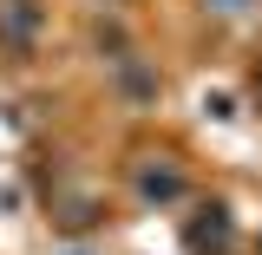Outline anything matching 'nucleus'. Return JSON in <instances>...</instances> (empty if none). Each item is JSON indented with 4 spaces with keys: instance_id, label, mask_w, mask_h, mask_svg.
<instances>
[{
    "instance_id": "nucleus-1",
    "label": "nucleus",
    "mask_w": 262,
    "mask_h": 255,
    "mask_svg": "<svg viewBox=\"0 0 262 255\" xmlns=\"http://www.w3.org/2000/svg\"><path fill=\"white\" fill-rule=\"evenodd\" d=\"M0 46L7 53L39 46V0H0Z\"/></svg>"
},
{
    "instance_id": "nucleus-2",
    "label": "nucleus",
    "mask_w": 262,
    "mask_h": 255,
    "mask_svg": "<svg viewBox=\"0 0 262 255\" xmlns=\"http://www.w3.org/2000/svg\"><path fill=\"white\" fill-rule=\"evenodd\" d=\"M138 190L170 203V196H184V177H177V170H138Z\"/></svg>"
},
{
    "instance_id": "nucleus-3",
    "label": "nucleus",
    "mask_w": 262,
    "mask_h": 255,
    "mask_svg": "<svg viewBox=\"0 0 262 255\" xmlns=\"http://www.w3.org/2000/svg\"><path fill=\"white\" fill-rule=\"evenodd\" d=\"M216 7H243V0H216Z\"/></svg>"
}]
</instances>
